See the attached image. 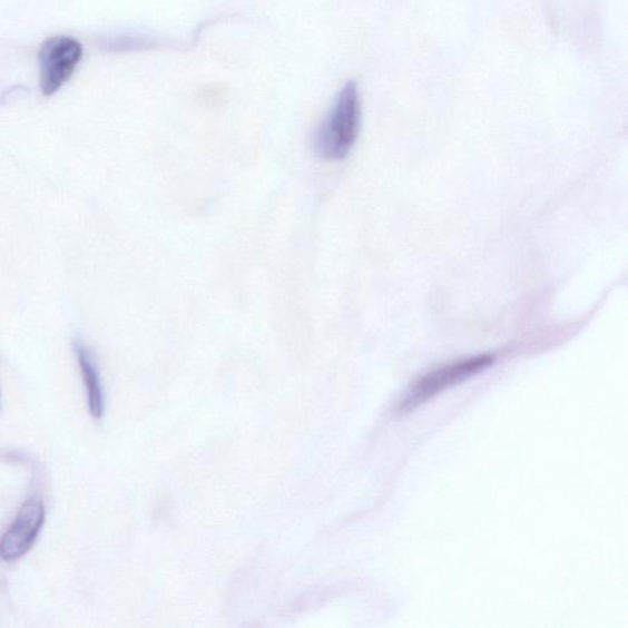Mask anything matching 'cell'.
<instances>
[{
    "label": "cell",
    "instance_id": "obj_1",
    "mask_svg": "<svg viewBox=\"0 0 628 628\" xmlns=\"http://www.w3.org/2000/svg\"><path fill=\"white\" fill-rule=\"evenodd\" d=\"M361 99L355 81L345 84L313 136V149L325 161H342L353 150L361 128Z\"/></svg>",
    "mask_w": 628,
    "mask_h": 628
},
{
    "label": "cell",
    "instance_id": "obj_2",
    "mask_svg": "<svg viewBox=\"0 0 628 628\" xmlns=\"http://www.w3.org/2000/svg\"><path fill=\"white\" fill-rule=\"evenodd\" d=\"M493 361L494 357L491 355H479L453 362V364L426 373L425 376L420 377L410 386L400 404V413L412 412V410L430 401L431 398L475 376L479 372L485 371L492 366Z\"/></svg>",
    "mask_w": 628,
    "mask_h": 628
},
{
    "label": "cell",
    "instance_id": "obj_3",
    "mask_svg": "<svg viewBox=\"0 0 628 628\" xmlns=\"http://www.w3.org/2000/svg\"><path fill=\"white\" fill-rule=\"evenodd\" d=\"M82 57V46L69 36L46 40L39 53L40 87L46 96L56 94L71 78Z\"/></svg>",
    "mask_w": 628,
    "mask_h": 628
},
{
    "label": "cell",
    "instance_id": "obj_4",
    "mask_svg": "<svg viewBox=\"0 0 628 628\" xmlns=\"http://www.w3.org/2000/svg\"><path fill=\"white\" fill-rule=\"evenodd\" d=\"M46 510L41 500L30 499L0 539V559L16 561L23 557L38 540L45 524Z\"/></svg>",
    "mask_w": 628,
    "mask_h": 628
},
{
    "label": "cell",
    "instance_id": "obj_5",
    "mask_svg": "<svg viewBox=\"0 0 628 628\" xmlns=\"http://www.w3.org/2000/svg\"><path fill=\"white\" fill-rule=\"evenodd\" d=\"M76 353L82 381L84 384H86L90 414L95 419H101L105 412V403L100 374L98 369H96L95 361L89 350L86 346L77 343Z\"/></svg>",
    "mask_w": 628,
    "mask_h": 628
}]
</instances>
